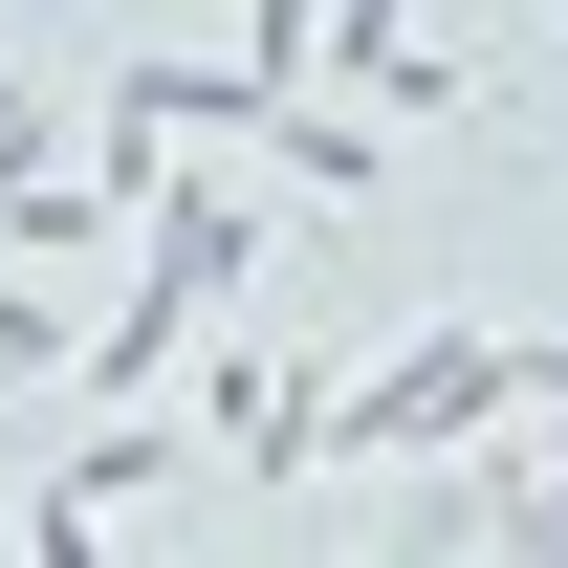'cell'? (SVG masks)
<instances>
[{
  "instance_id": "6da1fadb",
  "label": "cell",
  "mask_w": 568,
  "mask_h": 568,
  "mask_svg": "<svg viewBox=\"0 0 568 568\" xmlns=\"http://www.w3.org/2000/svg\"><path fill=\"white\" fill-rule=\"evenodd\" d=\"M263 263H284V219L241 197V175H175V153H153V197H132V306L88 328V394H153V372L197 351V306H241Z\"/></svg>"
},
{
  "instance_id": "7a4b0ae2",
  "label": "cell",
  "mask_w": 568,
  "mask_h": 568,
  "mask_svg": "<svg viewBox=\"0 0 568 568\" xmlns=\"http://www.w3.org/2000/svg\"><path fill=\"white\" fill-rule=\"evenodd\" d=\"M503 416H525V351H503V328H416L394 372L328 394V459H459V437H503Z\"/></svg>"
},
{
  "instance_id": "3957f363",
  "label": "cell",
  "mask_w": 568,
  "mask_h": 568,
  "mask_svg": "<svg viewBox=\"0 0 568 568\" xmlns=\"http://www.w3.org/2000/svg\"><path fill=\"white\" fill-rule=\"evenodd\" d=\"M197 481V416H110L88 459H44V503H22V547H132L153 503Z\"/></svg>"
},
{
  "instance_id": "277c9868",
  "label": "cell",
  "mask_w": 568,
  "mask_h": 568,
  "mask_svg": "<svg viewBox=\"0 0 568 568\" xmlns=\"http://www.w3.org/2000/svg\"><path fill=\"white\" fill-rule=\"evenodd\" d=\"M197 459L219 481H306V459H328V394H306L284 351H219L197 372Z\"/></svg>"
},
{
  "instance_id": "5b68a950",
  "label": "cell",
  "mask_w": 568,
  "mask_h": 568,
  "mask_svg": "<svg viewBox=\"0 0 568 568\" xmlns=\"http://www.w3.org/2000/svg\"><path fill=\"white\" fill-rule=\"evenodd\" d=\"M241 153V132H263V88H241V67H197V44H132V67H110V153H132V175H153V153Z\"/></svg>"
},
{
  "instance_id": "8992f818",
  "label": "cell",
  "mask_w": 568,
  "mask_h": 568,
  "mask_svg": "<svg viewBox=\"0 0 568 568\" xmlns=\"http://www.w3.org/2000/svg\"><path fill=\"white\" fill-rule=\"evenodd\" d=\"M481 547H568V437H525V459H481Z\"/></svg>"
},
{
  "instance_id": "52a82bcc",
  "label": "cell",
  "mask_w": 568,
  "mask_h": 568,
  "mask_svg": "<svg viewBox=\"0 0 568 568\" xmlns=\"http://www.w3.org/2000/svg\"><path fill=\"white\" fill-rule=\"evenodd\" d=\"M241 88H328V0H263L241 22Z\"/></svg>"
},
{
  "instance_id": "ba28073f",
  "label": "cell",
  "mask_w": 568,
  "mask_h": 568,
  "mask_svg": "<svg viewBox=\"0 0 568 568\" xmlns=\"http://www.w3.org/2000/svg\"><path fill=\"white\" fill-rule=\"evenodd\" d=\"M22 153H67V132H44V88H22V67H0V175H22Z\"/></svg>"
},
{
  "instance_id": "9c48e42d",
  "label": "cell",
  "mask_w": 568,
  "mask_h": 568,
  "mask_svg": "<svg viewBox=\"0 0 568 568\" xmlns=\"http://www.w3.org/2000/svg\"><path fill=\"white\" fill-rule=\"evenodd\" d=\"M525 437H568V351H525Z\"/></svg>"
}]
</instances>
